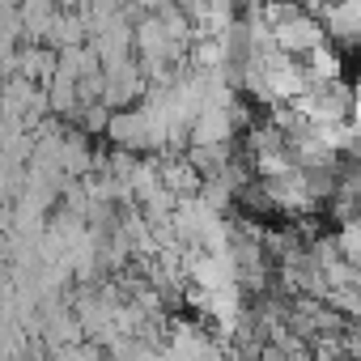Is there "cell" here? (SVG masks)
<instances>
[]
</instances>
